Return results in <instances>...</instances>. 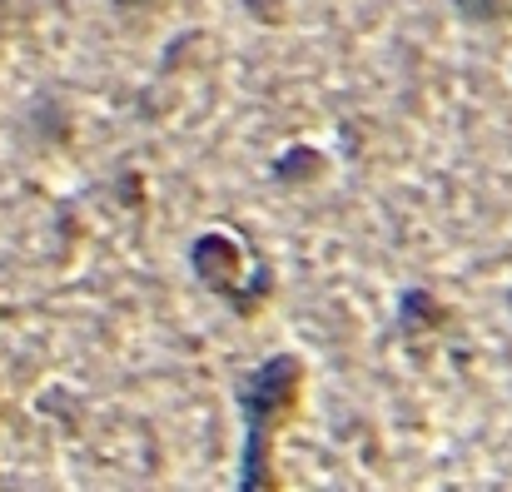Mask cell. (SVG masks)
<instances>
[{
	"mask_svg": "<svg viewBox=\"0 0 512 492\" xmlns=\"http://www.w3.org/2000/svg\"><path fill=\"white\" fill-rule=\"evenodd\" d=\"M304 358L299 353H269L264 363H254L239 383V418H244V458H239V492H274L279 478L269 468L274 453V433L299 413L304 403Z\"/></svg>",
	"mask_w": 512,
	"mask_h": 492,
	"instance_id": "obj_1",
	"label": "cell"
},
{
	"mask_svg": "<svg viewBox=\"0 0 512 492\" xmlns=\"http://www.w3.org/2000/svg\"><path fill=\"white\" fill-rule=\"evenodd\" d=\"M189 269L194 279L219 294L239 319H254L264 304H269V289H274V269L249 254L239 244V234H224V229H204L194 244H189Z\"/></svg>",
	"mask_w": 512,
	"mask_h": 492,
	"instance_id": "obj_2",
	"label": "cell"
},
{
	"mask_svg": "<svg viewBox=\"0 0 512 492\" xmlns=\"http://www.w3.org/2000/svg\"><path fill=\"white\" fill-rule=\"evenodd\" d=\"M443 324H448V309H443L438 294L408 289V294L398 299V328H403V333H438Z\"/></svg>",
	"mask_w": 512,
	"mask_h": 492,
	"instance_id": "obj_3",
	"label": "cell"
},
{
	"mask_svg": "<svg viewBox=\"0 0 512 492\" xmlns=\"http://www.w3.org/2000/svg\"><path fill=\"white\" fill-rule=\"evenodd\" d=\"M314 174H324V155H319V150L289 145V150L274 160V179H284V184H299V179H314Z\"/></svg>",
	"mask_w": 512,
	"mask_h": 492,
	"instance_id": "obj_4",
	"label": "cell"
},
{
	"mask_svg": "<svg viewBox=\"0 0 512 492\" xmlns=\"http://www.w3.org/2000/svg\"><path fill=\"white\" fill-rule=\"evenodd\" d=\"M453 10L468 20V25H498L508 15V0H453Z\"/></svg>",
	"mask_w": 512,
	"mask_h": 492,
	"instance_id": "obj_5",
	"label": "cell"
},
{
	"mask_svg": "<svg viewBox=\"0 0 512 492\" xmlns=\"http://www.w3.org/2000/svg\"><path fill=\"white\" fill-rule=\"evenodd\" d=\"M150 5H160V0H115V10H150Z\"/></svg>",
	"mask_w": 512,
	"mask_h": 492,
	"instance_id": "obj_6",
	"label": "cell"
}]
</instances>
